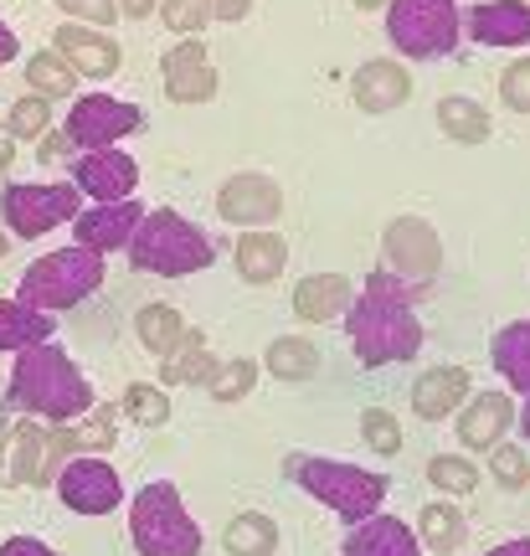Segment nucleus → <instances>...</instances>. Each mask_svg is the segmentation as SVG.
Segmentation results:
<instances>
[{"mask_svg": "<svg viewBox=\"0 0 530 556\" xmlns=\"http://www.w3.org/2000/svg\"><path fill=\"white\" fill-rule=\"evenodd\" d=\"M83 212V191L73 180H16L0 191V222L11 238H47L52 227Z\"/></svg>", "mask_w": 530, "mask_h": 556, "instance_id": "8", "label": "nucleus"}, {"mask_svg": "<svg viewBox=\"0 0 530 556\" xmlns=\"http://www.w3.org/2000/svg\"><path fill=\"white\" fill-rule=\"evenodd\" d=\"M263 371L274 381H310L319 371V345L304 336H278L263 351Z\"/></svg>", "mask_w": 530, "mask_h": 556, "instance_id": "30", "label": "nucleus"}, {"mask_svg": "<svg viewBox=\"0 0 530 556\" xmlns=\"http://www.w3.org/2000/svg\"><path fill=\"white\" fill-rule=\"evenodd\" d=\"M5 402L26 417H47V422H78L83 413H93V387L78 371V361L67 356L52 340H37L16 351L11 366V387Z\"/></svg>", "mask_w": 530, "mask_h": 556, "instance_id": "2", "label": "nucleus"}, {"mask_svg": "<svg viewBox=\"0 0 530 556\" xmlns=\"http://www.w3.org/2000/svg\"><path fill=\"white\" fill-rule=\"evenodd\" d=\"M124 413L135 417L139 428H165V422H171V397H165L160 387H150V381H135V387L124 392Z\"/></svg>", "mask_w": 530, "mask_h": 556, "instance_id": "39", "label": "nucleus"}, {"mask_svg": "<svg viewBox=\"0 0 530 556\" xmlns=\"http://www.w3.org/2000/svg\"><path fill=\"white\" fill-rule=\"evenodd\" d=\"M0 397H5V377H0Z\"/></svg>", "mask_w": 530, "mask_h": 556, "instance_id": "53", "label": "nucleus"}, {"mask_svg": "<svg viewBox=\"0 0 530 556\" xmlns=\"http://www.w3.org/2000/svg\"><path fill=\"white\" fill-rule=\"evenodd\" d=\"M345 330H351V351L366 371L413 361L422 351V319H417V289L402 283L396 274L376 268L361 294L345 309Z\"/></svg>", "mask_w": 530, "mask_h": 556, "instance_id": "1", "label": "nucleus"}, {"mask_svg": "<svg viewBox=\"0 0 530 556\" xmlns=\"http://www.w3.org/2000/svg\"><path fill=\"white\" fill-rule=\"evenodd\" d=\"M469 387H474V377L464 366H428L413 381V413L422 422H443V417H453L469 402Z\"/></svg>", "mask_w": 530, "mask_h": 556, "instance_id": "21", "label": "nucleus"}, {"mask_svg": "<svg viewBox=\"0 0 530 556\" xmlns=\"http://www.w3.org/2000/svg\"><path fill=\"white\" fill-rule=\"evenodd\" d=\"M381 268L396 274L402 283H432V278L443 274V238H438V227L422 217H392L387 222V232H381Z\"/></svg>", "mask_w": 530, "mask_h": 556, "instance_id": "9", "label": "nucleus"}, {"mask_svg": "<svg viewBox=\"0 0 530 556\" xmlns=\"http://www.w3.org/2000/svg\"><path fill=\"white\" fill-rule=\"evenodd\" d=\"M135 336L144 351H155V356H171L180 340H186V319H180L176 304H144L135 315Z\"/></svg>", "mask_w": 530, "mask_h": 556, "instance_id": "32", "label": "nucleus"}, {"mask_svg": "<svg viewBox=\"0 0 530 556\" xmlns=\"http://www.w3.org/2000/svg\"><path fill=\"white\" fill-rule=\"evenodd\" d=\"M52 330H58V319L47 309H31L21 299H0V351H26L37 340H52Z\"/></svg>", "mask_w": 530, "mask_h": 556, "instance_id": "26", "label": "nucleus"}, {"mask_svg": "<svg viewBox=\"0 0 530 556\" xmlns=\"http://www.w3.org/2000/svg\"><path fill=\"white\" fill-rule=\"evenodd\" d=\"M52 490L62 495V505H67L73 516H109V510L124 505L118 469L103 454H73L67 464H62V475H58Z\"/></svg>", "mask_w": 530, "mask_h": 556, "instance_id": "10", "label": "nucleus"}, {"mask_svg": "<svg viewBox=\"0 0 530 556\" xmlns=\"http://www.w3.org/2000/svg\"><path fill=\"white\" fill-rule=\"evenodd\" d=\"M160 361H165V366H160V387H206V377L216 371V361H212V351H206V336H201V330H191L171 356H160Z\"/></svg>", "mask_w": 530, "mask_h": 556, "instance_id": "28", "label": "nucleus"}, {"mask_svg": "<svg viewBox=\"0 0 530 556\" xmlns=\"http://www.w3.org/2000/svg\"><path fill=\"white\" fill-rule=\"evenodd\" d=\"M232 263H237V278L242 283H274L283 268H289V242L278 238L274 227H248L232 248Z\"/></svg>", "mask_w": 530, "mask_h": 556, "instance_id": "23", "label": "nucleus"}, {"mask_svg": "<svg viewBox=\"0 0 530 556\" xmlns=\"http://www.w3.org/2000/svg\"><path fill=\"white\" fill-rule=\"evenodd\" d=\"M129 263L139 274H155V278H191L206 274L216 263V242L201 232L197 222H186L171 206H155L144 212L129 238Z\"/></svg>", "mask_w": 530, "mask_h": 556, "instance_id": "4", "label": "nucleus"}, {"mask_svg": "<svg viewBox=\"0 0 530 556\" xmlns=\"http://www.w3.org/2000/svg\"><path fill=\"white\" fill-rule=\"evenodd\" d=\"M11 160H16V139H11V129L0 124V176L11 170Z\"/></svg>", "mask_w": 530, "mask_h": 556, "instance_id": "49", "label": "nucleus"}, {"mask_svg": "<svg viewBox=\"0 0 530 556\" xmlns=\"http://www.w3.org/2000/svg\"><path fill=\"white\" fill-rule=\"evenodd\" d=\"M500 99L515 114H530V58H515L505 73H500Z\"/></svg>", "mask_w": 530, "mask_h": 556, "instance_id": "42", "label": "nucleus"}, {"mask_svg": "<svg viewBox=\"0 0 530 556\" xmlns=\"http://www.w3.org/2000/svg\"><path fill=\"white\" fill-rule=\"evenodd\" d=\"M216 212L232 227H268L283 212V186L274 176H263V170H237V176L222 180Z\"/></svg>", "mask_w": 530, "mask_h": 556, "instance_id": "13", "label": "nucleus"}, {"mask_svg": "<svg viewBox=\"0 0 530 556\" xmlns=\"http://www.w3.org/2000/svg\"><path fill=\"white\" fill-rule=\"evenodd\" d=\"M144 124L139 103H124V99H109V93H88L67 109V139L78 150H109L118 139H129Z\"/></svg>", "mask_w": 530, "mask_h": 556, "instance_id": "11", "label": "nucleus"}, {"mask_svg": "<svg viewBox=\"0 0 530 556\" xmlns=\"http://www.w3.org/2000/svg\"><path fill=\"white\" fill-rule=\"evenodd\" d=\"M438 129H443V139H453V144H484L490 139V114H484V103L469 99V93H449V99H438Z\"/></svg>", "mask_w": 530, "mask_h": 556, "instance_id": "25", "label": "nucleus"}, {"mask_svg": "<svg viewBox=\"0 0 530 556\" xmlns=\"http://www.w3.org/2000/svg\"><path fill=\"white\" fill-rule=\"evenodd\" d=\"M361 438H366V448L381 458L402 454V422H396V413H387V407H366V413H361Z\"/></svg>", "mask_w": 530, "mask_h": 556, "instance_id": "38", "label": "nucleus"}, {"mask_svg": "<svg viewBox=\"0 0 530 556\" xmlns=\"http://www.w3.org/2000/svg\"><path fill=\"white\" fill-rule=\"evenodd\" d=\"M520 433H526V443H530V392H526V407H520Z\"/></svg>", "mask_w": 530, "mask_h": 556, "instance_id": "50", "label": "nucleus"}, {"mask_svg": "<svg viewBox=\"0 0 530 556\" xmlns=\"http://www.w3.org/2000/svg\"><path fill=\"white\" fill-rule=\"evenodd\" d=\"M139 217H144V206H139L135 197L129 201H93L88 212L73 217V238H78V248H88V253H114V248H129Z\"/></svg>", "mask_w": 530, "mask_h": 556, "instance_id": "17", "label": "nucleus"}, {"mask_svg": "<svg viewBox=\"0 0 530 556\" xmlns=\"http://www.w3.org/2000/svg\"><path fill=\"white\" fill-rule=\"evenodd\" d=\"M283 475L294 479L304 495H315L325 510H335L345 526H361V520H371L376 510L387 505V475L355 469V464H345V458L289 454L283 458Z\"/></svg>", "mask_w": 530, "mask_h": 556, "instance_id": "3", "label": "nucleus"}, {"mask_svg": "<svg viewBox=\"0 0 530 556\" xmlns=\"http://www.w3.org/2000/svg\"><path fill=\"white\" fill-rule=\"evenodd\" d=\"M351 99L361 114H392V109H402V103L413 99V73L396 58L361 62L351 78Z\"/></svg>", "mask_w": 530, "mask_h": 556, "instance_id": "19", "label": "nucleus"}, {"mask_svg": "<svg viewBox=\"0 0 530 556\" xmlns=\"http://www.w3.org/2000/svg\"><path fill=\"white\" fill-rule=\"evenodd\" d=\"M222 546H227V556H274L278 552L274 516H263V510H242V516H232L227 520V531H222Z\"/></svg>", "mask_w": 530, "mask_h": 556, "instance_id": "31", "label": "nucleus"}, {"mask_svg": "<svg viewBox=\"0 0 530 556\" xmlns=\"http://www.w3.org/2000/svg\"><path fill=\"white\" fill-rule=\"evenodd\" d=\"M5 129H11V139H41L52 129V99H41V93L16 99L11 114H5Z\"/></svg>", "mask_w": 530, "mask_h": 556, "instance_id": "40", "label": "nucleus"}, {"mask_svg": "<svg viewBox=\"0 0 530 556\" xmlns=\"http://www.w3.org/2000/svg\"><path fill=\"white\" fill-rule=\"evenodd\" d=\"M160 21L176 37H201L206 21H212V0H160Z\"/></svg>", "mask_w": 530, "mask_h": 556, "instance_id": "41", "label": "nucleus"}, {"mask_svg": "<svg viewBox=\"0 0 530 556\" xmlns=\"http://www.w3.org/2000/svg\"><path fill=\"white\" fill-rule=\"evenodd\" d=\"M114 407H93V417L73 428L62 422V438H67V454H99V448H114Z\"/></svg>", "mask_w": 530, "mask_h": 556, "instance_id": "36", "label": "nucleus"}, {"mask_svg": "<svg viewBox=\"0 0 530 556\" xmlns=\"http://www.w3.org/2000/svg\"><path fill=\"white\" fill-rule=\"evenodd\" d=\"M515 428V397L510 392H479V397H469L464 407H458V443L469 448V454H490V448H500L505 438H510Z\"/></svg>", "mask_w": 530, "mask_h": 556, "instance_id": "16", "label": "nucleus"}, {"mask_svg": "<svg viewBox=\"0 0 530 556\" xmlns=\"http://www.w3.org/2000/svg\"><path fill=\"white\" fill-rule=\"evenodd\" d=\"M490 361L515 392H530V319H515L490 340Z\"/></svg>", "mask_w": 530, "mask_h": 556, "instance_id": "29", "label": "nucleus"}, {"mask_svg": "<svg viewBox=\"0 0 530 556\" xmlns=\"http://www.w3.org/2000/svg\"><path fill=\"white\" fill-rule=\"evenodd\" d=\"M73 186L93 201H129L139 186V160L129 150H118V144L83 150V160L73 165Z\"/></svg>", "mask_w": 530, "mask_h": 556, "instance_id": "15", "label": "nucleus"}, {"mask_svg": "<svg viewBox=\"0 0 530 556\" xmlns=\"http://www.w3.org/2000/svg\"><path fill=\"white\" fill-rule=\"evenodd\" d=\"M26 83H31V93H41V99H73L78 93V73L67 67V58H62L58 47L26 58Z\"/></svg>", "mask_w": 530, "mask_h": 556, "instance_id": "33", "label": "nucleus"}, {"mask_svg": "<svg viewBox=\"0 0 530 556\" xmlns=\"http://www.w3.org/2000/svg\"><path fill=\"white\" fill-rule=\"evenodd\" d=\"M351 299L355 289L345 274H310L294 283V315L304 325H330V319H345Z\"/></svg>", "mask_w": 530, "mask_h": 556, "instance_id": "24", "label": "nucleus"}, {"mask_svg": "<svg viewBox=\"0 0 530 556\" xmlns=\"http://www.w3.org/2000/svg\"><path fill=\"white\" fill-rule=\"evenodd\" d=\"M160 0H118V16H129V21H144L150 11H155Z\"/></svg>", "mask_w": 530, "mask_h": 556, "instance_id": "46", "label": "nucleus"}, {"mask_svg": "<svg viewBox=\"0 0 530 556\" xmlns=\"http://www.w3.org/2000/svg\"><path fill=\"white\" fill-rule=\"evenodd\" d=\"M58 11L83 21V26H103V31H109L114 21H124L118 16V0H58Z\"/></svg>", "mask_w": 530, "mask_h": 556, "instance_id": "43", "label": "nucleus"}, {"mask_svg": "<svg viewBox=\"0 0 530 556\" xmlns=\"http://www.w3.org/2000/svg\"><path fill=\"white\" fill-rule=\"evenodd\" d=\"M160 83H165V99L171 103H212L222 78L212 67V52L201 37H180L165 58H160Z\"/></svg>", "mask_w": 530, "mask_h": 556, "instance_id": "12", "label": "nucleus"}, {"mask_svg": "<svg viewBox=\"0 0 530 556\" xmlns=\"http://www.w3.org/2000/svg\"><path fill=\"white\" fill-rule=\"evenodd\" d=\"M340 556H422V541H417V531L407 526V520L381 516V510H376L371 520H361V526L345 531Z\"/></svg>", "mask_w": 530, "mask_h": 556, "instance_id": "22", "label": "nucleus"}, {"mask_svg": "<svg viewBox=\"0 0 530 556\" xmlns=\"http://www.w3.org/2000/svg\"><path fill=\"white\" fill-rule=\"evenodd\" d=\"M464 31L479 47H530V5L526 0H484L464 11Z\"/></svg>", "mask_w": 530, "mask_h": 556, "instance_id": "20", "label": "nucleus"}, {"mask_svg": "<svg viewBox=\"0 0 530 556\" xmlns=\"http://www.w3.org/2000/svg\"><path fill=\"white\" fill-rule=\"evenodd\" d=\"M253 387H257V361H248V356L222 361L212 377H206V392H212L216 402H242Z\"/></svg>", "mask_w": 530, "mask_h": 556, "instance_id": "35", "label": "nucleus"}, {"mask_svg": "<svg viewBox=\"0 0 530 556\" xmlns=\"http://www.w3.org/2000/svg\"><path fill=\"white\" fill-rule=\"evenodd\" d=\"M11 58H21V41H16V31H11V26L0 21V67H5Z\"/></svg>", "mask_w": 530, "mask_h": 556, "instance_id": "47", "label": "nucleus"}, {"mask_svg": "<svg viewBox=\"0 0 530 556\" xmlns=\"http://www.w3.org/2000/svg\"><path fill=\"white\" fill-rule=\"evenodd\" d=\"M464 37L458 0H392L387 5V41L402 58H453Z\"/></svg>", "mask_w": 530, "mask_h": 556, "instance_id": "7", "label": "nucleus"}, {"mask_svg": "<svg viewBox=\"0 0 530 556\" xmlns=\"http://www.w3.org/2000/svg\"><path fill=\"white\" fill-rule=\"evenodd\" d=\"M52 47H58L67 67L78 73V78H114L118 67H124V47H118L103 26H83V21H62L58 31H52Z\"/></svg>", "mask_w": 530, "mask_h": 556, "instance_id": "14", "label": "nucleus"}, {"mask_svg": "<svg viewBox=\"0 0 530 556\" xmlns=\"http://www.w3.org/2000/svg\"><path fill=\"white\" fill-rule=\"evenodd\" d=\"M484 556H530V536H515V541H500V546H490Z\"/></svg>", "mask_w": 530, "mask_h": 556, "instance_id": "48", "label": "nucleus"}, {"mask_svg": "<svg viewBox=\"0 0 530 556\" xmlns=\"http://www.w3.org/2000/svg\"><path fill=\"white\" fill-rule=\"evenodd\" d=\"M99 289H103V253H88V248L73 242V248H58L47 258L26 263L16 299L31 304V309L58 315V309H73L83 299H93Z\"/></svg>", "mask_w": 530, "mask_h": 556, "instance_id": "6", "label": "nucleus"}, {"mask_svg": "<svg viewBox=\"0 0 530 556\" xmlns=\"http://www.w3.org/2000/svg\"><path fill=\"white\" fill-rule=\"evenodd\" d=\"M464 536H469V520H464V510L458 505H449V500H432V505H422V516H417V541H422V552H438L449 556L464 546Z\"/></svg>", "mask_w": 530, "mask_h": 556, "instance_id": "27", "label": "nucleus"}, {"mask_svg": "<svg viewBox=\"0 0 530 556\" xmlns=\"http://www.w3.org/2000/svg\"><path fill=\"white\" fill-rule=\"evenodd\" d=\"M0 556H58V552L37 536H5L0 541Z\"/></svg>", "mask_w": 530, "mask_h": 556, "instance_id": "44", "label": "nucleus"}, {"mask_svg": "<svg viewBox=\"0 0 530 556\" xmlns=\"http://www.w3.org/2000/svg\"><path fill=\"white\" fill-rule=\"evenodd\" d=\"M490 479L500 484V490H510V495L530 490V454L520 448V443H500V448H490Z\"/></svg>", "mask_w": 530, "mask_h": 556, "instance_id": "37", "label": "nucleus"}, {"mask_svg": "<svg viewBox=\"0 0 530 556\" xmlns=\"http://www.w3.org/2000/svg\"><path fill=\"white\" fill-rule=\"evenodd\" d=\"M381 5H392V0H355V11H381Z\"/></svg>", "mask_w": 530, "mask_h": 556, "instance_id": "51", "label": "nucleus"}, {"mask_svg": "<svg viewBox=\"0 0 530 556\" xmlns=\"http://www.w3.org/2000/svg\"><path fill=\"white\" fill-rule=\"evenodd\" d=\"M41 454H47V428H37L26 413L16 422H0V490L37 484Z\"/></svg>", "mask_w": 530, "mask_h": 556, "instance_id": "18", "label": "nucleus"}, {"mask_svg": "<svg viewBox=\"0 0 530 556\" xmlns=\"http://www.w3.org/2000/svg\"><path fill=\"white\" fill-rule=\"evenodd\" d=\"M5 248H11V232H5V227H0V258H5Z\"/></svg>", "mask_w": 530, "mask_h": 556, "instance_id": "52", "label": "nucleus"}, {"mask_svg": "<svg viewBox=\"0 0 530 556\" xmlns=\"http://www.w3.org/2000/svg\"><path fill=\"white\" fill-rule=\"evenodd\" d=\"M129 541L139 556H201L206 546L197 516L186 510L171 479H155L129 500Z\"/></svg>", "mask_w": 530, "mask_h": 556, "instance_id": "5", "label": "nucleus"}, {"mask_svg": "<svg viewBox=\"0 0 530 556\" xmlns=\"http://www.w3.org/2000/svg\"><path fill=\"white\" fill-rule=\"evenodd\" d=\"M428 484L438 495H469V490H479V469H474L464 454H432Z\"/></svg>", "mask_w": 530, "mask_h": 556, "instance_id": "34", "label": "nucleus"}, {"mask_svg": "<svg viewBox=\"0 0 530 556\" xmlns=\"http://www.w3.org/2000/svg\"><path fill=\"white\" fill-rule=\"evenodd\" d=\"M253 16V0H212V21H227V26H237V21Z\"/></svg>", "mask_w": 530, "mask_h": 556, "instance_id": "45", "label": "nucleus"}]
</instances>
